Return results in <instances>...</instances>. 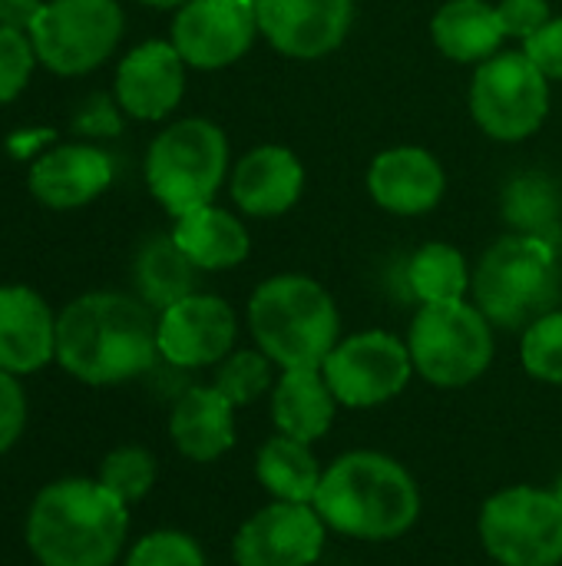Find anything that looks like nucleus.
Instances as JSON below:
<instances>
[{
	"instance_id": "38",
	"label": "nucleus",
	"mask_w": 562,
	"mask_h": 566,
	"mask_svg": "<svg viewBox=\"0 0 562 566\" xmlns=\"http://www.w3.org/2000/svg\"><path fill=\"white\" fill-rule=\"evenodd\" d=\"M79 126H83L86 133L113 136V133L119 129V119H116V113H113V106H109L106 99H96V103L79 116Z\"/></svg>"
},
{
	"instance_id": "12",
	"label": "nucleus",
	"mask_w": 562,
	"mask_h": 566,
	"mask_svg": "<svg viewBox=\"0 0 562 566\" xmlns=\"http://www.w3.org/2000/svg\"><path fill=\"white\" fill-rule=\"evenodd\" d=\"M328 524L315 504L272 501L255 511L232 541L235 566H311L325 551Z\"/></svg>"
},
{
	"instance_id": "28",
	"label": "nucleus",
	"mask_w": 562,
	"mask_h": 566,
	"mask_svg": "<svg viewBox=\"0 0 562 566\" xmlns=\"http://www.w3.org/2000/svg\"><path fill=\"white\" fill-rule=\"evenodd\" d=\"M404 279H407V295L417 298L421 305L457 302V298H464V292L470 285L464 255L447 242H431V245L417 249L407 259Z\"/></svg>"
},
{
	"instance_id": "39",
	"label": "nucleus",
	"mask_w": 562,
	"mask_h": 566,
	"mask_svg": "<svg viewBox=\"0 0 562 566\" xmlns=\"http://www.w3.org/2000/svg\"><path fill=\"white\" fill-rule=\"evenodd\" d=\"M139 3H146V7H182V3H189V0H139Z\"/></svg>"
},
{
	"instance_id": "11",
	"label": "nucleus",
	"mask_w": 562,
	"mask_h": 566,
	"mask_svg": "<svg viewBox=\"0 0 562 566\" xmlns=\"http://www.w3.org/2000/svg\"><path fill=\"white\" fill-rule=\"evenodd\" d=\"M321 375L344 408H378L397 398L411 375L414 361L407 342L391 332H358L335 345L325 358Z\"/></svg>"
},
{
	"instance_id": "21",
	"label": "nucleus",
	"mask_w": 562,
	"mask_h": 566,
	"mask_svg": "<svg viewBox=\"0 0 562 566\" xmlns=\"http://www.w3.org/2000/svg\"><path fill=\"white\" fill-rule=\"evenodd\" d=\"M169 434L182 458L195 464L219 461L235 444V405L215 385L189 388L172 408Z\"/></svg>"
},
{
	"instance_id": "16",
	"label": "nucleus",
	"mask_w": 562,
	"mask_h": 566,
	"mask_svg": "<svg viewBox=\"0 0 562 566\" xmlns=\"http://www.w3.org/2000/svg\"><path fill=\"white\" fill-rule=\"evenodd\" d=\"M185 93V60L166 40L129 50L116 70V103L136 119L169 116Z\"/></svg>"
},
{
	"instance_id": "37",
	"label": "nucleus",
	"mask_w": 562,
	"mask_h": 566,
	"mask_svg": "<svg viewBox=\"0 0 562 566\" xmlns=\"http://www.w3.org/2000/svg\"><path fill=\"white\" fill-rule=\"evenodd\" d=\"M43 7H46L43 0H0V27L30 33V27L43 13Z\"/></svg>"
},
{
	"instance_id": "25",
	"label": "nucleus",
	"mask_w": 562,
	"mask_h": 566,
	"mask_svg": "<svg viewBox=\"0 0 562 566\" xmlns=\"http://www.w3.org/2000/svg\"><path fill=\"white\" fill-rule=\"evenodd\" d=\"M321 464L311 454V444L275 434L258 448L255 458V478L275 501L291 504H315V494L321 488Z\"/></svg>"
},
{
	"instance_id": "27",
	"label": "nucleus",
	"mask_w": 562,
	"mask_h": 566,
	"mask_svg": "<svg viewBox=\"0 0 562 566\" xmlns=\"http://www.w3.org/2000/svg\"><path fill=\"white\" fill-rule=\"evenodd\" d=\"M503 216L520 235H537L562 249V202L547 172H523L503 192Z\"/></svg>"
},
{
	"instance_id": "10",
	"label": "nucleus",
	"mask_w": 562,
	"mask_h": 566,
	"mask_svg": "<svg viewBox=\"0 0 562 566\" xmlns=\"http://www.w3.org/2000/svg\"><path fill=\"white\" fill-rule=\"evenodd\" d=\"M547 109L550 80L527 53H494L480 63L470 86V113L487 136L520 143L540 129Z\"/></svg>"
},
{
	"instance_id": "15",
	"label": "nucleus",
	"mask_w": 562,
	"mask_h": 566,
	"mask_svg": "<svg viewBox=\"0 0 562 566\" xmlns=\"http://www.w3.org/2000/svg\"><path fill=\"white\" fill-rule=\"evenodd\" d=\"M255 17L282 56L318 60L344 43L354 0H255Z\"/></svg>"
},
{
	"instance_id": "5",
	"label": "nucleus",
	"mask_w": 562,
	"mask_h": 566,
	"mask_svg": "<svg viewBox=\"0 0 562 566\" xmlns=\"http://www.w3.org/2000/svg\"><path fill=\"white\" fill-rule=\"evenodd\" d=\"M560 295V249L537 235L497 239L474 272L477 308L500 328L527 332L537 318L556 312Z\"/></svg>"
},
{
	"instance_id": "32",
	"label": "nucleus",
	"mask_w": 562,
	"mask_h": 566,
	"mask_svg": "<svg viewBox=\"0 0 562 566\" xmlns=\"http://www.w3.org/2000/svg\"><path fill=\"white\" fill-rule=\"evenodd\" d=\"M126 566H205V554L182 531H156L129 551Z\"/></svg>"
},
{
	"instance_id": "22",
	"label": "nucleus",
	"mask_w": 562,
	"mask_h": 566,
	"mask_svg": "<svg viewBox=\"0 0 562 566\" xmlns=\"http://www.w3.org/2000/svg\"><path fill=\"white\" fill-rule=\"evenodd\" d=\"M335 415H338V398L328 388L321 368L282 371L278 385L272 388V421L278 434L311 444L331 431Z\"/></svg>"
},
{
	"instance_id": "19",
	"label": "nucleus",
	"mask_w": 562,
	"mask_h": 566,
	"mask_svg": "<svg viewBox=\"0 0 562 566\" xmlns=\"http://www.w3.org/2000/svg\"><path fill=\"white\" fill-rule=\"evenodd\" d=\"M113 182V163L93 146H56L36 156L30 192L50 209H76L93 202Z\"/></svg>"
},
{
	"instance_id": "35",
	"label": "nucleus",
	"mask_w": 562,
	"mask_h": 566,
	"mask_svg": "<svg viewBox=\"0 0 562 566\" xmlns=\"http://www.w3.org/2000/svg\"><path fill=\"white\" fill-rule=\"evenodd\" d=\"M497 17L507 36H533L540 27H547L550 17V0H500Z\"/></svg>"
},
{
	"instance_id": "29",
	"label": "nucleus",
	"mask_w": 562,
	"mask_h": 566,
	"mask_svg": "<svg viewBox=\"0 0 562 566\" xmlns=\"http://www.w3.org/2000/svg\"><path fill=\"white\" fill-rule=\"evenodd\" d=\"M96 481L129 507V504L142 501L152 491V484H156V458L146 448H136V444L116 448V451H109L103 458Z\"/></svg>"
},
{
	"instance_id": "6",
	"label": "nucleus",
	"mask_w": 562,
	"mask_h": 566,
	"mask_svg": "<svg viewBox=\"0 0 562 566\" xmlns=\"http://www.w3.org/2000/svg\"><path fill=\"white\" fill-rule=\"evenodd\" d=\"M229 143L209 119H179L162 129L146 156L149 192L179 219L199 206H212L225 179Z\"/></svg>"
},
{
	"instance_id": "20",
	"label": "nucleus",
	"mask_w": 562,
	"mask_h": 566,
	"mask_svg": "<svg viewBox=\"0 0 562 566\" xmlns=\"http://www.w3.org/2000/svg\"><path fill=\"white\" fill-rule=\"evenodd\" d=\"M305 186V169L298 156L285 146L252 149L232 172V199L248 216H282L288 212Z\"/></svg>"
},
{
	"instance_id": "13",
	"label": "nucleus",
	"mask_w": 562,
	"mask_h": 566,
	"mask_svg": "<svg viewBox=\"0 0 562 566\" xmlns=\"http://www.w3.org/2000/svg\"><path fill=\"white\" fill-rule=\"evenodd\" d=\"M258 30L252 0H189L172 23V46L195 70H219L248 53Z\"/></svg>"
},
{
	"instance_id": "26",
	"label": "nucleus",
	"mask_w": 562,
	"mask_h": 566,
	"mask_svg": "<svg viewBox=\"0 0 562 566\" xmlns=\"http://www.w3.org/2000/svg\"><path fill=\"white\" fill-rule=\"evenodd\" d=\"M132 279L139 289V298L149 308L166 312L169 305L182 302L195 289V265L192 259L179 249L172 235H152L139 245Z\"/></svg>"
},
{
	"instance_id": "3",
	"label": "nucleus",
	"mask_w": 562,
	"mask_h": 566,
	"mask_svg": "<svg viewBox=\"0 0 562 566\" xmlns=\"http://www.w3.org/2000/svg\"><path fill=\"white\" fill-rule=\"evenodd\" d=\"M126 531V504L86 478L43 488L26 514V544L43 566H113Z\"/></svg>"
},
{
	"instance_id": "40",
	"label": "nucleus",
	"mask_w": 562,
	"mask_h": 566,
	"mask_svg": "<svg viewBox=\"0 0 562 566\" xmlns=\"http://www.w3.org/2000/svg\"><path fill=\"white\" fill-rule=\"evenodd\" d=\"M553 491H556V497H560V501H562V474H560V481L553 484Z\"/></svg>"
},
{
	"instance_id": "31",
	"label": "nucleus",
	"mask_w": 562,
	"mask_h": 566,
	"mask_svg": "<svg viewBox=\"0 0 562 566\" xmlns=\"http://www.w3.org/2000/svg\"><path fill=\"white\" fill-rule=\"evenodd\" d=\"M523 368L547 385H562V312H550L537 318L520 342Z\"/></svg>"
},
{
	"instance_id": "7",
	"label": "nucleus",
	"mask_w": 562,
	"mask_h": 566,
	"mask_svg": "<svg viewBox=\"0 0 562 566\" xmlns=\"http://www.w3.org/2000/svg\"><path fill=\"white\" fill-rule=\"evenodd\" d=\"M407 352L414 371L434 388H467L494 361L490 318L464 298L421 305L411 322Z\"/></svg>"
},
{
	"instance_id": "34",
	"label": "nucleus",
	"mask_w": 562,
	"mask_h": 566,
	"mask_svg": "<svg viewBox=\"0 0 562 566\" xmlns=\"http://www.w3.org/2000/svg\"><path fill=\"white\" fill-rule=\"evenodd\" d=\"M26 424V398L17 385V375L0 368V454L10 451Z\"/></svg>"
},
{
	"instance_id": "24",
	"label": "nucleus",
	"mask_w": 562,
	"mask_h": 566,
	"mask_svg": "<svg viewBox=\"0 0 562 566\" xmlns=\"http://www.w3.org/2000/svg\"><path fill=\"white\" fill-rule=\"evenodd\" d=\"M434 43L444 56L457 63H484L500 50L507 36L497 17V7L484 0H450L437 10L431 23Z\"/></svg>"
},
{
	"instance_id": "36",
	"label": "nucleus",
	"mask_w": 562,
	"mask_h": 566,
	"mask_svg": "<svg viewBox=\"0 0 562 566\" xmlns=\"http://www.w3.org/2000/svg\"><path fill=\"white\" fill-rule=\"evenodd\" d=\"M523 53L537 63V70L547 80H562V17L540 27L533 36H527Z\"/></svg>"
},
{
	"instance_id": "1",
	"label": "nucleus",
	"mask_w": 562,
	"mask_h": 566,
	"mask_svg": "<svg viewBox=\"0 0 562 566\" xmlns=\"http://www.w3.org/2000/svg\"><path fill=\"white\" fill-rule=\"evenodd\" d=\"M156 328L142 298L89 292L56 315V361L83 385H119L156 365Z\"/></svg>"
},
{
	"instance_id": "18",
	"label": "nucleus",
	"mask_w": 562,
	"mask_h": 566,
	"mask_svg": "<svg viewBox=\"0 0 562 566\" xmlns=\"http://www.w3.org/2000/svg\"><path fill=\"white\" fill-rule=\"evenodd\" d=\"M368 189L374 202L397 216H421L434 209L444 196L441 163L417 146L384 149L368 172Z\"/></svg>"
},
{
	"instance_id": "23",
	"label": "nucleus",
	"mask_w": 562,
	"mask_h": 566,
	"mask_svg": "<svg viewBox=\"0 0 562 566\" xmlns=\"http://www.w3.org/2000/svg\"><path fill=\"white\" fill-rule=\"evenodd\" d=\"M172 239L192 259V265L205 269V272L232 269V265L245 262V255H248L245 226L232 212L215 209V206H199V209L179 216Z\"/></svg>"
},
{
	"instance_id": "33",
	"label": "nucleus",
	"mask_w": 562,
	"mask_h": 566,
	"mask_svg": "<svg viewBox=\"0 0 562 566\" xmlns=\"http://www.w3.org/2000/svg\"><path fill=\"white\" fill-rule=\"evenodd\" d=\"M33 63H36V50L30 33L0 27V103H10L17 93H23Z\"/></svg>"
},
{
	"instance_id": "17",
	"label": "nucleus",
	"mask_w": 562,
	"mask_h": 566,
	"mask_svg": "<svg viewBox=\"0 0 562 566\" xmlns=\"http://www.w3.org/2000/svg\"><path fill=\"white\" fill-rule=\"evenodd\" d=\"M56 358V318L26 285L0 289V368L10 375L40 371Z\"/></svg>"
},
{
	"instance_id": "4",
	"label": "nucleus",
	"mask_w": 562,
	"mask_h": 566,
	"mask_svg": "<svg viewBox=\"0 0 562 566\" xmlns=\"http://www.w3.org/2000/svg\"><path fill=\"white\" fill-rule=\"evenodd\" d=\"M258 348L282 368H321L338 345L341 318L331 295L308 275H275L248 302Z\"/></svg>"
},
{
	"instance_id": "8",
	"label": "nucleus",
	"mask_w": 562,
	"mask_h": 566,
	"mask_svg": "<svg viewBox=\"0 0 562 566\" xmlns=\"http://www.w3.org/2000/svg\"><path fill=\"white\" fill-rule=\"evenodd\" d=\"M480 544L500 566L562 564V501L553 488H503L480 507Z\"/></svg>"
},
{
	"instance_id": "14",
	"label": "nucleus",
	"mask_w": 562,
	"mask_h": 566,
	"mask_svg": "<svg viewBox=\"0 0 562 566\" xmlns=\"http://www.w3.org/2000/svg\"><path fill=\"white\" fill-rule=\"evenodd\" d=\"M235 312L219 295H189L159 315V355L172 368H205L229 358L235 345Z\"/></svg>"
},
{
	"instance_id": "9",
	"label": "nucleus",
	"mask_w": 562,
	"mask_h": 566,
	"mask_svg": "<svg viewBox=\"0 0 562 566\" xmlns=\"http://www.w3.org/2000/svg\"><path fill=\"white\" fill-rule=\"evenodd\" d=\"M123 27L126 17L116 0H50L30 27V40L46 70L79 76L109 60Z\"/></svg>"
},
{
	"instance_id": "2",
	"label": "nucleus",
	"mask_w": 562,
	"mask_h": 566,
	"mask_svg": "<svg viewBox=\"0 0 562 566\" xmlns=\"http://www.w3.org/2000/svg\"><path fill=\"white\" fill-rule=\"evenodd\" d=\"M321 521L351 541H397L421 517V491L411 471L381 451H348L325 468L315 494Z\"/></svg>"
},
{
	"instance_id": "30",
	"label": "nucleus",
	"mask_w": 562,
	"mask_h": 566,
	"mask_svg": "<svg viewBox=\"0 0 562 566\" xmlns=\"http://www.w3.org/2000/svg\"><path fill=\"white\" fill-rule=\"evenodd\" d=\"M272 358L258 348V352H235L229 355L219 371H215V388L235 405V408H245V405H255L272 385Z\"/></svg>"
}]
</instances>
